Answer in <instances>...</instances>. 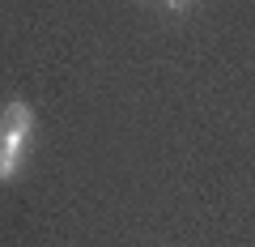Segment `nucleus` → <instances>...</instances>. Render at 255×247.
<instances>
[{"mask_svg":"<svg viewBox=\"0 0 255 247\" xmlns=\"http://www.w3.org/2000/svg\"><path fill=\"white\" fill-rule=\"evenodd\" d=\"M17 166H21V154H9V149L0 145V179H13Z\"/></svg>","mask_w":255,"mask_h":247,"instance_id":"f03ea898","label":"nucleus"},{"mask_svg":"<svg viewBox=\"0 0 255 247\" xmlns=\"http://www.w3.org/2000/svg\"><path fill=\"white\" fill-rule=\"evenodd\" d=\"M4 128L30 132V128H34V111H30L26 102H9V107H4Z\"/></svg>","mask_w":255,"mask_h":247,"instance_id":"f257e3e1","label":"nucleus"}]
</instances>
